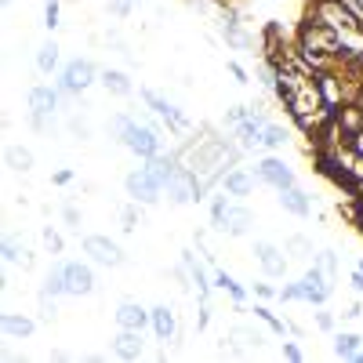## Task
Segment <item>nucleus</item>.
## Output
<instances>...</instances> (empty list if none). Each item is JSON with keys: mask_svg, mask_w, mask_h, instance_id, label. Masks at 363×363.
I'll return each instance as SVG.
<instances>
[{"mask_svg": "<svg viewBox=\"0 0 363 363\" xmlns=\"http://www.w3.org/2000/svg\"><path fill=\"white\" fill-rule=\"evenodd\" d=\"M280 193H284V197H280V204L291 211V215H298V218H305V215H309V200H305L302 193H298L294 185H291V189H280Z\"/></svg>", "mask_w": 363, "mask_h": 363, "instance_id": "obj_16", "label": "nucleus"}, {"mask_svg": "<svg viewBox=\"0 0 363 363\" xmlns=\"http://www.w3.org/2000/svg\"><path fill=\"white\" fill-rule=\"evenodd\" d=\"M352 284H356V291H363V269H356V276H352Z\"/></svg>", "mask_w": 363, "mask_h": 363, "instance_id": "obj_39", "label": "nucleus"}, {"mask_svg": "<svg viewBox=\"0 0 363 363\" xmlns=\"http://www.w3.org/2000/svg\"><path fill=\"white\" fill-rule=\"evenodd\" d=\"M91 284H95V276H91L88 265H80V262L66 265V287H70V294H88Z\"/></svg>", "mask_w": 363, "mask_h": 363, "instance_id": "obj_7", "label": "nucleus"}, {"mask_svg": "<svg viewBox=\"0 0 363 363\" xmlns=\"http://www.w3.org/2000/svg\"><path fill=\"white\" fill-rule=\"evenodd\" d=\"M145 171H149V175H153L160 185H167V178L175 175V164L164 160V157H149V167H145Z\"/></svg>", "mask_w": 363, "mask_h": 363, "instance_id": "obj_21", "label": "nucleus"}, {"mask_svg": "<svg viewBox=\"0 0 363 363\" xmlns=\"http://www.w3.org/2000/svg\"><path fill=\"white\" fill-rule=\"evenodd\" d=\"M287 247H291V251H298V254H302V258H305V254H309V244H305L302 237H294V240H287Z\"/></svg>", "mask_w": 363, "mask_h": 363, "instance_id": "obj_31", "label": "nucleus"}, {"mask_svg": "<svg viewBox=\"0 0 363 363\" xmlns=\"http://www.w3.org/2000/svg\"><path fill=\"white\" fill-rule=\"evenodd\" d=\"M48 294H70V287H66V265L55 269V272L48 276Z\"/></svg>", "mask_w": 363, "mask_h": 363, "instance_id": "obj_26", "label": "nucleus"}, {"mask_svg": "<svg viewBox=\"0 0 363 363\" xmlns=\"http://www.w3.org/2000/svg\"><path fill=\"white\" fill-rule=\"evenodd\" d=\"M110 8H113V15H127V4H124V0H113Z\"/></svg>", "mask_w": 363, "mask_h": 363, "instance_id": "obj_38", "label": "nucleus"}, {"mask_svg": "<svg viewBox=\"0 0 363 363\" xmlns=\"http://www.w3.org/2000/svg\"><path fill=\"white\" fill-rule=\"evenodd\" d=\"M120 218H124V229H135V207H124Z\"/></svg>", "mask_w": 363, "mask_h": 363, "instance_id": "obj_32", "label": "nucleus"}, {"mask_svg": "<svg viewBox=\"0 0 363 363\" xmlns=\"http://www.w3.org/2000/svg\"><path fill=\"white\" fill-rule=\"evenodd\" d=\"M91 77H95V66L88 58H73L70 66H66V73H62V91L66 95H77V91H84L91 84Z\"/></svg>", "mask_w": 363, "mask_h": 363, "instance_id": "obj_3", "label": "nucleus"}, {"mask_svg": "<svg viewBox=\"0 0 363 363\" xmlns=\"http://www.w3.org/2000/svg\"><path fill=\"white\" fill-rule=\"evenodd\" d=\"M262 142L269 145V149H280L287 138H284V127H276V124H265L262 127Z\"/></svg>", "mask_w": 363, "mask_h": 363, "instance_id": "obj_25", "label": "nucleus"}, {"mask_svg": "<svg viewBox=\"0 0 363 363\" xmlns=\"http://www.w3.org/2000/svg\"><path fill=\"white\" fill-rule=\"evenodd\" d=\"M55 102H58V95L51 88H33L29 91V110H33V127L37 131H44V117L55 110Z\"/></svg>", "mask_w": 363, "mask_h": 363, "instance_id": "obj_6", "label": "nucleus"}, {"mask_svg": "<svg viewBox=\"0 0 363 363\" xmlns=\"http://www.w3.org/2000/svg\"><path fill=\"white\" fill-rule=\"evenodd\" d=\"M113 131H117V138L131 149V153H138V157H157L160 153V138H157V131H149V127H138L131 117H117L113 120Z\"/></svg>", "mask_w": 363, "mask_h": 363, "instance_id": "obj_1", "label": "nucleus"}, {"mask_svg": "<svg viewBox=\"0 0 363 363\" xmlns=\"http://www.w3.org/2000/svg\"><path fill=\"white\" fill-rule=\"evenodd\" d=\"M359 229H363V211H359Z\"/></svg>", "mask_w": 363, "mask_h": 363, "instance_id": "obj_40", "label": "nucleus"}, {"mask_svg": "<svg viewBox=\"0 0 363 363\" xmlns=\"http://www.w3.org/2000/svg\"><path fill=\"white\" fill-rule=\"evenodd\" d=\"M117 356L138 359V356H142V334L131 331V327H120V334H117Z\"/></svg>", "mask_w": 363, "mask_h": 363, "instance_id": "obj_11", "label": "nucleus"}, {"mask_svg": "<svg viewBox=\"0 0 363 363\" xmlns=\"http://www.w3.org/2000/svg\"><path fill=\"white\" fill-rule=\"evenodd\" d=\"M334 352L338 356H356L359 352V338L356 334H338L334 338Z\"/></svg>", "mask_w": 363, "mask_h": 363, "instance_id": "obj_23", "label": "nucleus"}, {"mask_svg": "<svg viewBox=\"0 0 363 363\" xmlns=\"http://www.w3.org/2000/svg\"><path fill=\"white\" fill-rule=\"evenodd\" d=\"M167 197L175 200V204H193V200H200V182H197V175L193 171H185V167H175V175L167 178Z\"/></svg>", "mask_w": 363, "mask_h": 363, "instance_id": "obj_2", "label": "nucleus"}, {"mask_svg": "<svg viewBox=\"0 0 363 363\" xmlns=\"http://www.w3.org/2000/svg\"><path fill=\"white\" fill-rule=\"evenodd\" d=\"M225 215H229V204H225V200H218V204H215V211H211V218H215V225H218V229H222Z\"/></svg>", "mask_w": 363, "mask_h": 363, "instance_id": "obj_29", "label": "nucleus"}, {"mask_svg": "<svg viewBox=\"0 0 363 363\" xmlns=\"http://www.w3.org/2000/svg\"><path fill=\"white\" fill-rule=\"evenodd\" d=\"M251 189V178L244 175V171H232V175H225V193H232V197H244Z\"/></svg>", "mask_w": 363, "mask_h": 363, "instance_id": "obj_22", "label": "nucleus"}, {"mask_svg": "<svg viewBox=\"0 0 363 363\" xmlns=\"http://www.w3.org/2000/svg\"><path fill=\"white\" fill-rule=\"evenodd\" d=\"M225 37H229V44H237V48H251V37L237 29V22H225Z\"/></svg>", "mask_w": 363, "mask_h": 363, "instance_id": "obj_27", "label": "nucleus"}, {"mask_svg": "<svg viewBox=\"0 0 363 363\" xmlns=\"http://www.w3.org/2000/svg\"><path fill=\"white\" fill-rule=\"evenodd\" d=\"M8 167H11V171H29V167H33V157L26 153V149H15V145H11V149H8Z\"/></svg>", "mask_w": 363, "mask_h": 363, "instance_id": "obj_24", "label": "nucleus"}, {"mask_svg": "<svg viewBox=\"0 0 363 363\" xmlns=\"http://www.w3.org/2000/svg\"><path fill=\"white\" fill-rule=\"evenodd\" d=\"M160 182L149 175V171H138V175H127V193H131L135 200H142V204H157L160 200Z\"/></svg>", "mask_w": 363, "mask_h": 363, "instance_id": "obj_4", "label": "nucleus"}, {"mask_svg": "<svg viewBox=\"0 0 363 363\" xmlns=\"http://www.w3.org/2000/svg\"><path fill=\"white\" fill-rule=\"evenodd\" d=\"M298 291H302V298H309V302H324L331 287H327V276L319 269H312V272H305V280L298 284Z\"/></svg>", "mask_w": 363, "mask_h": 363, "instance_id": "obj_8", "label": "nucleus"}, {"mask_svg": "<svg viewBox=\"0 0 363 363\" xmlns=\"http://www.w3.org/2000/svg\"><path fill=\"white\" fill-rule=\"evenodd\" d=\"M55 66H58V44H55V40H48V44L37 48V70L40 73H51Z\"/></svg>", "mask_w": 363, "mask_h": 363, "instance_id": "obj_17", "label": "nucleus"}, {"mask_svg": "<svg viewBox=\"0 0 363 363\" xmlns=\"http://www.w3.org/2000/svg\"><path fill=\"white\" fill-rule=\"evenodd\" d=\"M338 124L349 131V138H352V135H359V131H363V110H356V105L341 110V113H338Z\"/></svg>", "mask_w": 363, "mask_h": 363, "instance_id": "obj_19", "label": "nucleus"}, {"mask_svg": "<svg viewBox=\"0 0 363 363\" xmlns=\"http://www.w3.org/2000/svg\"><path fill=\"white\" fill-rule=\"evenodd\" d=\"M44 18H48V26H51V29L58 26V4H55V0H48V8H44Z\"/></svg>", "mask_w": 363, "mask_h": 363, "instance_id": "obj_30", "label": "nucleus"}, {"mask_svg": "<svg viewBox=\"0 0 363 363\" xmlns=\"http://www.w3.org/2000/svg\"><path fill=\"white\" fill-rule=\"evenodd\" d=\"M258 175H262L269 185H276V189H291V185H294V175H291L280 160H265V164L258 167Z\"/></svg>", "mask_w": 363, "mask_h": 363, "instance_id": "obj_10", "label": "nucleus"}, {"mask_svg": "<svg viewBox=\"0 0 363 363\" xmlns=\"http://www.w3.org/2000/svg\"><path fill=\"white\" fill-rule=\"evenodd\" d=\"M149 319H153V331L160 341H167L171 334H175V312H171L167 305H157L153 312H149Z\"/></svg>", "mask_w": 363, "mask_h": 363, "instance_id": "obj_14", "label": "nucleus"}, {"mask_svg": "<svg viewBox=\"0 0 363 363\" xmlns=\"http://www.w3.org/2000/svg\"><path fill=\"white\" fill-rule=\"evenodd\" d=\"M316 324H319V327H324V331H331V327H334V319H331L327 312H319V316H316Z\"/></svg>", "mask_w": 363, "mask_h": 363, "instance_id": "obj_35", "label": "nucleus"}, {"mask_svg": "<svg viewBox=\"0 0 363 363\" xmlns=\"http://www.w3.org/2000/svg\"><path fill=\"white\" fill-rule=\"evenodd\" d=\"M349 142H352V149H356V153H359V157H363V131H359V135H352V138H349Z\"/></svg>", "mask_w": 363, "mask_h": 363, "instance_id": "obj_37", "label": "nucleus"}, {"mask_svg": "<svg viewBox=\"0 0 363 363\" xmlns=\"http://www.w3.org/2000/svg\"><path fill=\"white\" fill-rule=\"evenodd\" d=\"M258 262H262L265 276H284V269H287V262H284V254L276 251L272 244H258Z\"/></svg>", "mask_w": 363, "mask_h": 363, "instance_id": "obj_13", "label": "nucleus"}, {"mask_svg": "<svg viewBox=\"0 0 363 363\" xmlns=\"http://www.w3.org/2000/svg\"><path fill=\"white\" fill-rule=\"evenodd\" d=\"M145 319H149V312H145L142 305H135V302H124V305L117 309V324H120V327L142 331V327H145Z\"/></svg>", "mask_w": 363, "mask_h": 363, "instance_id": "obj_12", "label": "nucleus"}, {"mask_svg": "<svg viewBox=\"0 0 363 363\" xmlns=\"http://www.w3.org/2000/svg\"><path fill=\"white\" fill-rule=\"evenodd\" d=\"M229 70H232V77H237V80H240V84H247V73H244V70H240V66H237V62H229Z\"/></svg>", "mask_w": 363, "mask_h": 363, "instance_id": "obj_36", "label": "nucleus"}, {"mask_svg": "<svg viewBox=\"0 0 363 363\" xmlns=\"http://www.w3.org/2000/svg\"><path fill=\"white\" fill-rule=\"evenodd\" d=\"M84 251H88L95 262L110 265V269L124 265V254H120V247H117V244H110L105 237H88V240H84Z\"/></svg>", "mask_w": 363, "mask_h": 363, "instance_id": "obj_5", "label": "nucleus"}, {"mask_svg": "<svg viewBox=\"0 0 363 363\" xmlns=\"http://www.w3.org/2000/svg\"><path fill=\"white\" fill-rule=\"evenodd\" d=\"M222 229L229 232V237H244V232L251 229V211H244V207H229V215H225Z\"/></svg>", "mask_w": 363, "mask_h": 363, "instance_id": "obj_15", "label": "nucleus"}, {"mask_svg": "<svg viewBox=\"0 0 363 363\" xmlns=\"http://www.w3.org/2000/svg\"><path fill=\"white\" fill-rule=\"evenodd\" d=\"M8 4H11V0H8Z\"/></svg>", "mask_w": 363, "mask_h": 363, "instance_id": "obj_41", "label": "nucleus"}, {"mask_svg": "<svg viewBox=\"0 0 363 363\" xmlns=\"http://www.w3.org/2000/svg\"><path fill=\"white\" fill-rule=\"evenodd\" d=\"M359 4H363V0H359Z\"/></svg>", "mask_w": 363, "mask_h": 363, "instance_id": "obj_42", "label": "nucleus"}, {"mask_svg": "<svg viewBox=\"0 0 363 363\" xmlns=\"http://www.w3.org/2000/svg\"><path fill=\"white\" fill-rule=\"evenodd\" d=\"M145 102L153 105V110H157V113H160V117H164L171 127H175V131H185V127H189V120H185V117H182V113H178V110H175V105H171V102H164L160 95L145 91Z\"/></svg>", "mask_w": 363, "mask_h": 363, "instance_id": "obj_9", "label": "nucleus"}, {"mask_svg": "<svg viewBox=\"0 0 363 363\" xmlns=\"http://www.w3.org/2000/svg\"><path fill=\"white\" fill-rule=\"evenodd\" d=\"M4 258H8V262H18L22 254H18V247H15V244H4Z\"/></svg>", "mask_w": 363, "mask_h": 363, "instance_id": "obj_33", "label": "nucleus"}, {"mask_svg": "<svg viewBox=\"0 0 363 363\" xmlns=\"http://www.w3.org/2000/svg\"><path fill=\"white\" fill-rule=\"evenodd\" d=\"M102 84H105V91H113V95H131V80H127L124 73H117V70H105Z\"/></svg>", "mask_w": 363, "mask_h": 363, "instance_id": "obj_18", "label": "nucleus"}, {"mask_svg": "<svg viewBox=\"0 0 363 363\" xmlns=\"http://www.w3.org/2000/svg\"><path fill=\"white\" fill-rule=\"evenodd\" d=\"M316 269L331 280V276H334V254H331V251H327V254H319V265H316Z\"/></svg>", "mask_w": 363, "mask_h": 363, "instance_id": "obj_28", "label": "nucleus"}, {"mask_svg": "<svg viewBox=\"0 0 363 363\" xmlns=\"http://www.w3.org/2000/svg\"><path fill=\"white\" fill-rule=\"evenodd\" d=\"M4 331L11 334V338H29L33 334V319H26V316H4Z\"/></svg>", "mask_w": 363, "mask_h": 363, "instance_id": "obj_20", "label": "nucleus"}, {"mask_svg": "<svg viewBox=\"0 0 363 363\" xmlns=\"http://www.w3.org/2000/svg\"><path fill=\"white\" fill-rule=\"evenodd\" d=\"M44 244H48V247H51V251H58V247H62V240H58V237H55V232H51V229H48V232H44Z\"/></svg>", "mask_w": 363, "mask_h": 363, "instance_id": "obj_34", "label": "nucleus"}]
</instances>
